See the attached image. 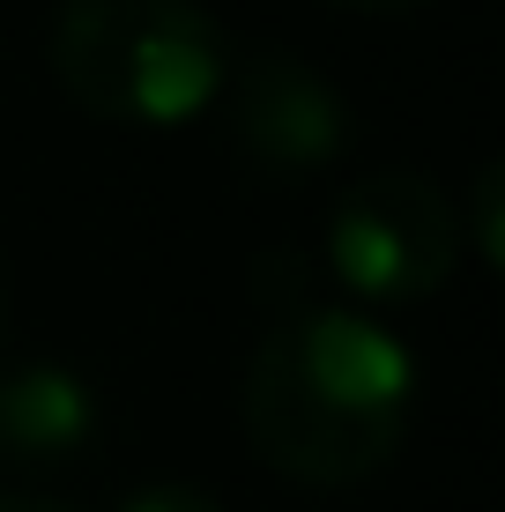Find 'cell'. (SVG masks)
Listing matches in <instances>:
<instances>
[{
    "label": "cell",
    "instance_id": "cell-5",
    "mask_svg": "<svg viewBox=\"0 0 505 512\" xmlns=\"http://www.w3.org/2000/svg\"><path fill=\"white\" fill-rule=\"evenodd\" d=\"M97 394L67 364H15L0 372V468H60L90 453Z\"/></svg>",
    "mask_w": 505,
    "mask_h": 512
},
{
    "label": "cell",
    "instance_id": "cell-1",
    "mask_svg": "<svg viewBox=\"0 0 505 512\" xmlns=\"http://www.w3.org/2000/svg\"><path fill=\"white\" fill-rule=\"evenodd\" d=\"M416 416V357L357 305H298L246 364V438L305 490L372 483Z\"/></svg>",
    "mask_w": 505,
    "mask_h": 512
},
{
    "label": "cell",
    "instance_id": "cell-2",
    "mask_svg": "<svg viewBox=\"0 0 505 512\" xmlns=\"http://www.w3.org/2000/svg\"><path fill=\"white\" fill-rule=\"evenodd\" d=\"M231 38L201 0H60L52 75L90 119L194 127L216 104Z\"/></svg>",
    "mask_w": 505,
    "mask_h": 512
},
{
    "label": "cell",
    "instance_id": "cell-3",
    "mask_svg": "<svg viewBox=\"0 0 505 512\" xmlns=\"http://www.w3.org/2000/svg\"><path fill=\"white\" fill-rule=\"evenodd\" d=\"M461 268V201L424 171H372L327 216V275L364 305H424Z\"/></svg>",
    "mask_w": 505,
    "mask_h": 512
},
{
    "label": "cell",
    "instance_id": "cell-6",
    "mask_svg": "<svg viewBox=\"0 0 505 512\" xmlns=\"http://www.w3.org/2000/svg\"><path fill=\"white\" fill-rule=\"evenodd\" d=\"M498 186H505V171L498 164H483L476 171V186H468V216H461V238H476V253H483V268H505V208H498Z\"/></svg>",
    "mask_w": 505,
    "mask_h": 512
},
{
    "label": "cell",
    "instance_id": "cell-7",
    "mask_svg": "<svg viewBox=\"0 0 505 512\" xmlns=\"http://www.w3.org/2000/svg\"><path fill=\"white\" fill-rule=\"evenodd\" d=\"M119 512H223V498H208L194 483H149V490H127Z\"/></svg>",
    "mask_w": 505,
    "mask_h": 512
},
{
    "label": "cell",
    "instance_id": "cell-4",
    "mask_svg": "<svg viewBox=\"0 0 505 512\" xmlns=\"http://www.w3.org/2000/svg\"><path fill=\"white\" fill-rule=\"evenodd\" d=\"M216 97H223V119H231L246 164L275 171V179H305V171L335 164L342 141H350L342 90L283 45H260L246 60H231Z\"/></svg>",
    "mask_w": 505,
    "mask_h": 512
},
{
    "label": "cell",
    "instance_id": "cell-9",
    "mask_svg": "<svg viewBox=\"0 0 505 512\" xmlns=\"http://www.w3.org/2000/svg\"><path fill=\"white\" fill-rule=\"evenodd\" d=\"M335 8H357V15H402V8H424V0H335Z\"/></svg>",
    "mask_w": 505,
    "mask_h": 512
},
{
    "label": "cell",
    "instance_id": "cell-8",
    "mask_svg": "<svg viewBox=\"0 0 505 512\" xmlns=\"http://www.w3.org/2000/svg\"><path fill=\"white\" fill-rule=\"evenodd\" d=\"M0 512H75V505L45 498V490H0Z\"/></svg>",
    "mask_w": 505,
    "mask_h": 512
}]
</instances>
